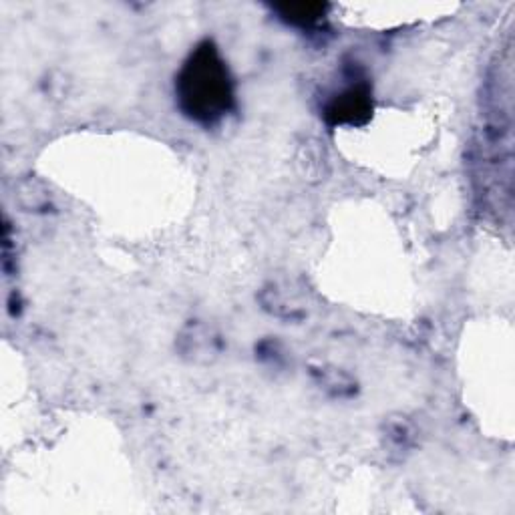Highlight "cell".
I'll list each match as a JSON object with an SVG mask.
<instances>
[{
  "label": "cell",
  "instance_id": "obj_2",
  "mask_svg": "<svg viewBox=\"0 0 515 515\" xmlns=\"http://www.w3.org/2000/svg\"><path fill=\"white\" fill-rule=\"evenodd\" d=\"M371 113V95L367 87H351L349 91L336 97L326 115L332 123H363Z\"/></svg>",
  "mask_w": 515,
  "mask_h": 515
},
{
  "label": "cell",
  "instance_id": "obj_3",
  "mask_svg": "<svg viewBox=\"0 0 515 515\" xmlns=\"http://www.w3.org/2000/svg\"><path fill=\"white\" fill-rule=\"evenodd\" d=\"M286 17L292 23H300V25H310L312 21H316L322 13V5H294V7H286L284 9Z\"/></svg>",
  "mask_w": 515,
  "mask_h": 515
},
{
  "label": "cell",
  "instance_id": "obj_1",
  "mask_svg": "<svg viewBox=\"0 0 515 515\" xmlns=\"http://www.w3.org/2000/svg\"><path fill=\"white\" fill-rule=\"evenodd\" d=\"M176 93L182 111L200 123H216L228 115L234 105V85L212 43L192 53L178 77Z\"/></svg>",
  "mask_w": 515,
  "mask_h": 515
}]
</instances>
